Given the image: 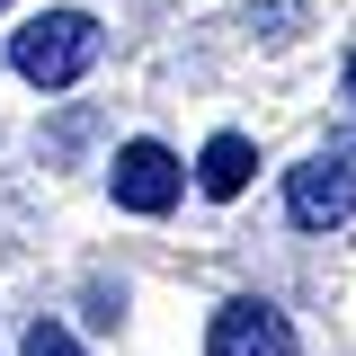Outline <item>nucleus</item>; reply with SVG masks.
<instances>
[{
  "label": "nucleus",
  "instance_id": "obj_1",
  "mask_svg": "<svg viewBox=\"0 0 356 356\" xmlns=\"http://www.w3.org/2000/svg\"><path fill=\"white\" fill-rule=\"evenodd\" d=\"M98 44L107 36H98L89 9H44V18H27V27L9 36V72L27 89H72L89 63H98Z\"/></svg>",
  "mask_w": 356,
  "mask_h": 356
},
{
  "label": "nucleus",
  "instance_id": "obj_2",
  "mask_svg": "<svg viewBox=\"0 0 356 356\" xmlns=\"http://www.w3.org/2000/svg\"><path fill=\"white\" fill-rule=\"evenodd\" d=\"M107 196L125 205V214H170L178 196H187V170H178L170 143H116V161H107Z\"/></svg>",
  "mask_w": 356,
  "mask_h": 356
},
{
  "label": "nucleus",
  "instance_id": "obj_3",
  "mask_svg": "<svg viewBox=\"0 0 356 356\" xmlns=\"http://www.w3.org/2000/svg\"><path fill=\"white\" fill-rule=\"evenodd\" d=\"M285 222H294V232H339V222H356L348 152H321V161H303V170L285 178Z\"/></svg>",
  "mask_w": 356,
  "mask_h": 356
},
{
  "label": "nucleus",
  "instance_id": "obj_4",
  "mask_svg": "<svg viewBox=\"0 0 356 356\" xmlns=\"http://www.w3.org/2000/svg\"><path fill=\"white\" fill-rule=\"evenodd\" d=\"M205 356H303V339L267 294H232L214 312V330H205Z\"/></svg>",
  "mask_w": 356,
  "mask_h": 356
},
{
  "label": "nucleus",
  "instance_id": "obj_5",
  "mask_svg": "<svg viewBox=\"0 0 356 356\" xmlns=\"http://www.w3.org/2000/svg\"><path fill=\"white\" fill-rule=\"evenodd\" d=\"M250 170H259L250 134H214V143L196 152V187H205V196H241V187H250Z\"/></svg>",
  "mask_w": 356,
  "mask_h": 356
},
{
  "label": "nucleus",
  "instance_id": "obj_6",
  "mask_svg": "<svg viewBox=\"0 0 356 356\" xmlns=\"http://www.w3.org/2000/svg\"><path fill=\"white\" fill-rule=\"evenodd\" d=\"M18 356H89L63 321H27V339H18Z\"/></svg>",
  "mask_w": 356,
  "mask_h": 356
},
{
  "label": "nucleus",
  "instance_id": "obj_7",
  "mask_svg": "<svg viewBox=\"0 0 356 356\" xmlns=\"http://www.w3.org/2000/svg\"><path fill=\"white\" fill-rule=\"evenodd\" d=\"M285 18H303V0H267V9H250V27H267V36H285Z\"/></svg>",
  "mask_w": 356,
  "mask_h": 356
},
{
  "label": "nucleus",
  "instance_id": "obj_8",
  "mask_svg": "<svg viewBox=\"0 0 356 356\" xmlns=\"http://www.w3.org/2000/svg\"><path fill=\"white\" fill-rule=\"evenodd\" d=\"M348 98H356V54H348Z\"/></svg>",
  "mask_w": 356,
  "mask_h": 356
},
{
  "label": "nucleus",
  "instance_id": "obj_9",
  "mask_svg": "<svg viewBox=\"0 0 356 356\" xmlns=\"http://www.w3.org/2000/svg\"><path fill=\"white\" fill-rule=\"evenodd\" d=\"M0 9H9V0H0Z\"/></svg>",
  "mask_w": 356,
  "mask_h": 356
}]
</instances>
